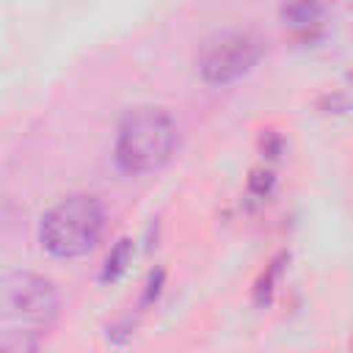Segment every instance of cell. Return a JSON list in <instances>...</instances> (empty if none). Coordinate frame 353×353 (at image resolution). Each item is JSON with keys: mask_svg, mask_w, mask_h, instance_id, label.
I'll use <instances>...</instances> for the list:
<instances>
[{"mask_svg": "<svg viewBox=\"0 0 353 353\" xmlns=\"http://www.w3.org/2000/svg\"><path fill=\"white\" fill-rule=\"evenodd\" d=\"M52 281L30 270H11L0 279V353H30L58 320Z\"/></svg>", "mask_w": 353, "mask_h": 353, "instance_id": "cell-1", "label": "cell"}, {"mask_svg": "<svg viewBox=\"0 0 353 353\" xmlns=\"http://www.w3.org/2000/svg\"><path fill=\"white\" fill-rule=\"evenodd\" d=\"M176 149V124L163 108H138L130 110L119 130L113 157L116 165L130 174H154L160 171Z\"/></svg>", "mask_w": 353, "mask_h": 353, "instance_id": "cell-2", "label": "cell"}, {"mask_svg": "<svg viewBox=\"0 0 353 353\" xmlns=\"http://www.w3.org/2000/svg\"><path fill=\"white\" fill-rule=\"evenodd\" d=\"M105 210L88 193H72L52 204L39 226V240L55 259L85 256L102 237Z\"/></svg>", "mask_w": 353, "mask_h": 353, "instance_id": "cell-3", "label": "cell"}, {"mask_svg": "<svg viewBox=\"0 0 353 353\" xmlns=\"http://www.w3.org/2000/svg\"><path fill=\"white\" fill-rule=\"evenodd\" d=\"M259 58H262V39L256 33L248 30L229 33L204 52L199 63V74L207 85L223 88L245 77L259 63Z\"/></svg>", "mask_w": 353, "mask_h": 353, "instance_id": "cell-4", "label": "cell"}, {"mask_svg": "<svg viewBox=\"0 0 353 353\" xmlns=\"http://www.w3.org/2000/svg\"><path fill=\"white\" fill-rule=\"evenodd\" d=\"M328 8H331V0H287L281 8V19L290 30L301 36H312L323 25Z\"/></svg>", "mask_w": 353, "mask_h": 353, "instance_id": "cell-5", "label": "cell"}, {"mask_svg": "<svg viewBox=\"0 0 353 353\" xmlns=\"http://www.w3.org/2000/svg\"><path fill=\"white\" fill-rule=\"evenodd\" d=\"M130 259H132V243L127 240V237H121L116 245H113V251L108 254V259H105V268H102V281L108 284V281H119L121 276H124V270H127V265H130Z\"/></svg>", "mask_w": 353, "mask_h": 353, "instance_id": "cell-6", "label": "cell"}, {"mask_svg": "<svg viewBox=\"0 0 353 353\" xmlns=\"http://www.w3.org/2000/svg\"><path fill=\"white\" fill-rule=\"evenodd\" d=\"M281 262H284V254H279V256H276V259L268 265V270L262 273V279L256 281L254 301H256L259 306H268V303H270L273 290H276V279H279V273H281Z\"/></svg>", "mask_w": 353, "mask_h": 353, "instance_id": "cell-7", "label": "cell"}, {"mask_svg": "<svg viewBox=\"0 0 353 353\" xmlns=\"http://www.w3.org/2000/svg\"><path fill=\"white\" fill-rule=\"evenodd\" d=\"M273 188V174L270 171H254L251 179H248V190L256 196V199H265Z\"/></svg>", "mask_w": 353, "mask_h": 353, "instance_id": "cell-8", "label": "cell"}, {"mask_svg": "<svg viewBox=\"0 0 353 353\" xmlns=\"http://www.w3.org/2000/svg\"><path fill=\"white\" fill-rule=\"evenodd\" d=\"M160 284H163V270H157V276H152V279H149V284H146V295H143V303H149V301L160 292Z\"/></svg>", "mask_w": 353, "mask_h": 353, "instance_id": "cell-9", "label": "cell"}]
</instances>
